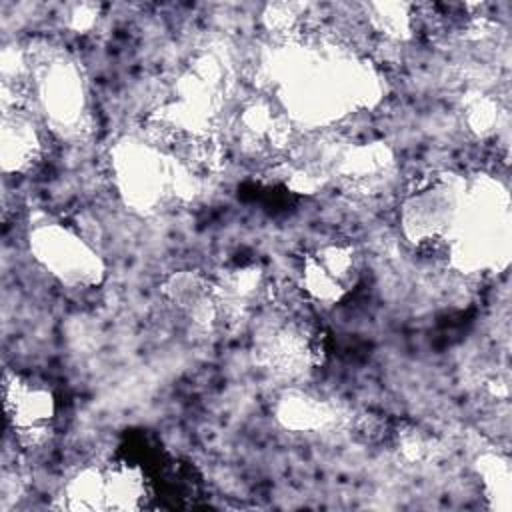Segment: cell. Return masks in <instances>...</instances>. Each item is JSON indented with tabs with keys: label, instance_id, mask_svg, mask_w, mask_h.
<instances>
[{
	"label": "cell",
	"instance_id": "obj_8",
	"mask_svg": "<svg viewBox=\"0 0 512 512\" xmlns=\"http://www.w3.org/2000/svg\"><path fill=\"white\" fill-rule=\"evenodd\" d=\"M478 464L488 498H492V506L498 510H510V470L506 460L500 456H482Z\"/></svg>",
	"mask_w": 512,
	"mask_h": 512
},
{
	"label": "cell",
	"instance_id": "obj_3",
	"mask_svg": "<svg viewBox=\"0 0 512 512\" xmlns=\"http://www.w3.org/2000/svg\"><path fill=\"white\" fill-rule=\"evenodd\" d=\"M34 258L62 284L92 286L104 276L100 256L62 224H38L30 232Z\"/></svg>",
	"mask_w": 512,
	"mask_h": 512
},
{
	"label": "cell",
	"instance_id": "obj_10",
	"mask_svg": "<svg viewBox=\"0 0 512 512\" xmlns=\"http://www.w3.org/2000/svg\"><path fill=\"white\" fill-rule=\"evenodd\" d=\"M494 122H498V110L492 100L480 98L468 106V124L472 130L480 134L490 132Z\"/></svg>",
	"mask_w": 512,
	"mask_h": 512
},
{
	"label": "cell",
	"instance_id": "obj_9",
	"mask_svg": "<svg viewBox=\"0 0 512 512\" xmlns=\"http://www.w3.org/2000/svg\"><path fill=\"white\" fill-rule=\"evenodd\" d=\"M374 16H370L374 28L390 38H404L412 28L410 6L406 4H374L370 6Z\"/></svg>",
	"mask_w": 512,
	"mask_h": 512
},
{
	"label": "cell",
	"instance_id": "obj_4",
	"mask_svg": "<svg viewBox=\"0 0 512 512\" xmlns=\"http://www.w3.org/2000/svg\"><path fill=\"white\" fill-rule=\"evenodd\" d=\"M4 414L8 426L24 448L46 444L54 432L56 398L52 390L34 378L4 372Z\"/></svg>",
	"mask_w": 512,
	"mask_h": 512
},
{
	"label": "cell",
	"instance_id": "obj_7",
	"mask_svg": "<svg viewBox=\"0 0 512 512\" xmlns=\"http://www.w3.org/2000/svg\"><path fill=\"white\" fill-rule=\"evenodd\" d=\"M278 418L294 430H318L332 422L334 410L328 402L304 392H290L278 404Z\"/></svg>",
	"mask_w": 512,
	"mask_h": 512
},
{
	"label": "cell",
	"instance_id": "obj_6",
	"mask_svg": "<svg viewBox=\"0 0 512 512\" xmlns=\"http://www.w3.org/2000/svg\"><path fill=\"white\" fill-rule=\"evenodd\" d=\"M2 168L6 172L32 170L42 154L44 142L38 124L28 110H4L2 116Z\"/></svg>",
	"mask_w": 512,
	"mask_h": 512
},
{
	"label": "cell",
	"instance_id": "obj_2",
	"mask_svg": "<svg viewBox=\"0 0 512 512\" xmlns=\"http://www.w3.org/2000/svg\"><path fill=\"white\" fill-rule=\"evenodd\" d=\"M28 68L32 76L28 92L52 130L80 134L86 118V88L78 66L64 56L42 52L28 58Z\"/></svg>",
	"mask_w": 512,
	"mask_h": 512
},
{
	"label": "cell",
	"instance_id": "obj_5",
	"mask_svg": "<svg viewBox=\"0 0 512 512\" xmlns=\"http://www.w3.org/2000/svg\"><path fill=\"white\" fill-rule=\"evenodd\" d=\"M358 252L348 242H326L302 258L300 290L318 302H338L358 282Z\"/></svg>",
	"mask_w": 512,
	"mask_h": 512
},
{
	"label": "cell",
	"instance_id": "obj_1",
	"mask_svg": "<svg viewBox=\"0 0 512 512\" xmlns=\"http://www.w3.org/2000/svg\"><path fill=\"white\" fill-rule=\"evenodd\" d=\"M466 188V182L450 174L422 182L402 206L406 236L422 248L446 250L462 214Z\"/></svg>",
	"mask_w": 512,
	"mask_h": 512
}]
</instances>
